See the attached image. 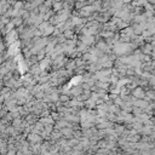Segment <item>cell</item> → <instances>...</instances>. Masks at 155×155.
Returning a JSON list of instances; mask_svg holds the SVG:
<instances>
[{
	"mask_svg": "<svg viewBox=\"0 0 155 155\" xmlns=\"http://www.w3.org/2000/svg\"><path fill=\"white\" fill-rule=\"evenodd\" d=\"M62 9H63V4H62L61 1H56V3L53 4V10H55V11H61Z\"/></svg>",
	"mask_w": 155,
	"mask_h": 155,
	"instance_id": "obj_1",
	"label": "cell"
},
{
	"mask_svg": "<svg viewBox=\"0 0 155 155\" xmlns=\"http://www.w3.org/2000/svg\"><path fill=\"white\" fill-rule=\"evenodd\" d=\"M22 5H23V4H22L21 1H17V3L15 4V10H18V9H21V7H22Z\"/></svg>",
	"mask_w": 155,
	"mask_h": 155,
	"instance_id": "obj_2",
	"label": "cell"
},
{
	"mask_svg": "<svg viewBox=\"0 0 155 155\" xmlns=\"http://www.w3.org/2000/svg\"><path fill=\"white\" fill-rule=\"evenodd\" d=\"M81 22H82V21H81V18H76V17H75V18H73V23H74V24H76V23L79 24V23H81Z\"/></svg>",
	"mask_w": 155,
	"mask_h": 155,
	"instance_id": "obj_3",
	"label": "cell"
},
{
	"mask_svg": "<svg viewBox=\"0 0 155 155\" xmlns=\"http://www.w3.org/2000/svg\"><path fill=\"white\" fill-rule=\"evenodd\" d=\"M79 1H86V0H79Z\"/></svg>",
	"mask_w": 155,
	"mask_h": 155,
	"instance_id": "obj_4",
	"label": "cell"
}]
</instances>
